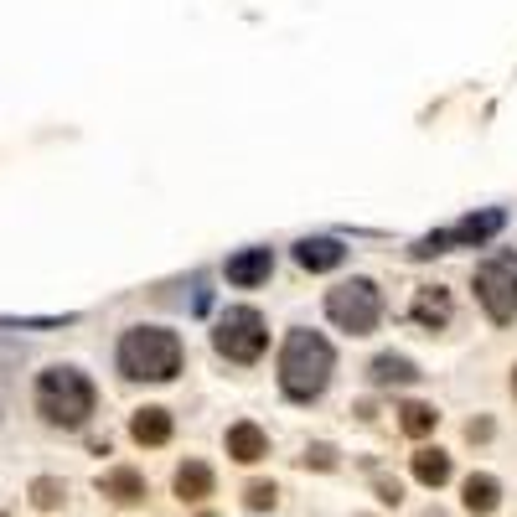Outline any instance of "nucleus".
Here are the masks:
<instances>
[{"instance_id":"nucleus-2","label":"nucleus","mask_w":517,"mask_h":517,"mask_svg":"<svg viewBox=\"0 0 517 517\" xmlns=\"http://www.w3.org/2000/svg\"><path fill=\"white\" fill-rule=\"evenodd\" d=\"M119 373L135 383H166L181 373V342L166 326H130L119 337Z\"/></svg>"},{"instance_id":"nucleus-17","label":"nucleus","mask_w":517,"mask_h":517,"mask_svg":"<svg viewBox=\"0 0 517 517\" xmlns=\"http://www.w3.org/2000/svg\"><path fill=\"white\" fill-rule=\"evenodd\" d=\"M414 476H419L424 486H445V481H450V455H445V450H419V455H414Z\"/></svg>"},{"instance_id":"nucleus-10","label":"nucleus","mask_w":517,"mask_h":517,"mask_svg":"<svg viewBox=\"0 0 517 517\" xmlns=\"http://www.w3.org/2000/svg\"><path fill=\"white\" fill-rule=\"evenodd\" d=\"M295 259H300V269L321 275V269H337L342 264V243L337 238H300L295 243Z\"/></svg>"},{"instance_id":"nucleus-20","label":"nucleus","mask_w":517,"mask_h":517,"mask_svg":"<svg viewBox=\"0 0 517 517\" xmlns=\"http://www.w3.org/2000/svg\"><path fill=\"white\" fill-rule=\"evenodd\" d=\"M275 481H249V486H243V502H249L254 512H269V507H275Z\"/></svg>"},{"instance_id":"nucleus-9","label":"nucleus","mask_w":517,"mask_h":517,"mask_svg":"<svg viewBox=\"0 0 517 517\" xmlns=\"http://www.w3.org/2000/svg\"><path fill=\"white\" fill-rule=\"evenodd\" d=\"M228 455H233V461H243V466L264 461V455H269V440H264L259 424H249V419L233 424V430H228Z\"/></svg>"},{"instance_id":"nucleus-24","label":"nucleus","mask_w":517,"mask_h":517,"mask_svg":"<svg viewBox=\"0 0 517 517\" xmlns=\"http://www.w3.org/2000/svg\"><path fill=\"white\" fill-rule=\"evenodd\" d=\"M512 393H517V368H512Z\"/></svg>"},{"instance_id":"nucleus-14","label":"nucleus","mask_w":517,"mask_h":517,"mask_svg":"<svg viewBox=\"0 0 517 517\" xmlns=\"http://www.w3.org/2000/svg\"><path fill=\"white\" fill-rule=\"evenodd\" d=\"M130 435H135V445H166L171 440V414L166 409H140L130 419Z\"/></svg>"},{"instance_id":"nucleus-21","label":"nucleus","mask_w":517,"mask_h":517,"mask_svg":"<svg viewBox=\"0 0 517 517\" xmlns=\"http://www.w3.org/2000/svg\"><path fill=\"white\" fill-rule=\"evenodd\" d=\"M306 466L331 471V466H337V450H331V445H311V450H306Z\"/></svg>"},{"instance_id":"nucleus-5","label":"nucleus","mask_w":517,"mask_h":517,"mask_svg":"<svg viewBox=\"0 0 517 517\" xmlns=\"http://www.w3.org/2000/svg\"><path fill=\"white\" fill-rule=\"evenodd\" d=\"M326 316L342 331H352V337H368L378 326V316H383V295H378L373 280H347V285H337L326 295Z\"/></svg>"},{"instance_id":"nucleus-3","label":"nucleus","mask_w":517,"mask_h":517,"mask_svg":"<svg viewBox=\"0 0 517 517\" xmlns=\"http://www.w3.org/2000/svg\"><path fill=\"white\" fill-rule=\"evenodd\" d=\"M37 414L57 424V430H78L94 414V383L78 368H47L37 378Z\"/></svg>"},{"instance_id":"nucleus-7","label":"nucleus","mask_w":517,"mask_h":517,"mask_svg":"<svg viewBox=\"0 0 517 517\" xmlns=\"http://www.w3.org/2000/svg\"><path fill=\"white\" fill-rule=\"evenodd\" d=\"M502 212L492 207V212H476V218H466V223H455V228H445V233H430V238H419L414 243V259H430V254H445L450 249V243H486V238H492V233H502Z\"/></svg>"},{"instance_id":"nucleus-25","label":"nucleus","mask_w":517,"mask_h":517,"mask_svg":"<svg viewBox=\"0 0 517 517\" xmlns=\"http://www.w3.org/2000/svg\"><path fill=\"white\" fill-rule=\"evenodd\" d=\"M207 517H212V512H207Z\"/></svg>"},{"instance_id":"nucleus-15","label":"nucleus","mask_w":517,"mask_h":517,"mask_svg":"<svg viewBox=\"0 0 517 517\" xmlns=\"http://www.w3.org/2000/svg\"><path fill=\"white\" fill-rule=\"evenodd\" d=\"M368 378H373L378 388H393V383H414V378H419V368H414L409 357H399V352H383V357H373Z\"/></svg>"},{"instance_id":"nucleus-23","label":"nucleus","mask_w":517,"mask_h":517,"mask_svg":"<svg viewBox=\"0 0 517 517\" xmlns=\"http://www.w3.org/2000/svg\"><path fill=\"white\" fill-rule=\"evenodd\" d=\"M466 440L476 445V440H492V419H471L466 424Z\"/></svg>"},{"instance_id":"nucleus-1","label":"nucleus","mask_w":517,"mask_h":517,"mask_svg":"<svg viewBox=\"0 0 517 517\" xmlns=\"http://www.w3.org/2000/svg\"><path fill=\"white\" fill-rule=\"evenodd\" d=\"M331 342L321 331H290L285 352H280V388L290 393L295 404H311L316 393L331 383Z\"/></svg>"},{"instance_id":"nucleus-12","label":"nucleus","mask_w":517,"mask_h":517,"mask_svg":"<svg viewBox=\"0 0 517 517\" xmlns=\"http://www.w3.org/2000/svg\"><path fill=\"white\" fill-rule=\"evenodd\" d=\"M461 502H466V512H471V517H492V512H497V502H502L497 476H466Z\"/></svg>"},{"instance_id":"nucleus-22","label":"nucleus","mask_w":517,"mask_h":517,"mask_svg":"<svg viewBox=\"0 0 517 517\" xmlns=\"http://www.w3.org/2000/svg\"><path fill=\"white\" fill-rule=\"evenodd\" d=\"M378 497H383L388 507H399V502H404V486H399V481H378Z\"/></svg>"},{"instance_id":"nucleus-19","label":"nucleus","mask_w":517,"mask_h":517,"mask_svg":"<svg viewBox=\"0 0 517 517\" xmlns=\"http://www.w3.org/2000/svg\"><path fill=\"white\" fill-rule=\"evenodd\" d=\"M63 497H68V492H63V481H52V476H37V481H32V502H37L42 512H52Z\"/></svg>"},{"instance_id":"nucleus-13","label":"nucleus","mask_w":517,"mask_h":517,"mask_svg":"<svg viewBox=\"0 0 517 517\" xmlns=\"http://www.w3.org/2000/svg\"><path fill=\"white\" fill-rule=\"evenodd\" d=\"M99 492L130 507V502H140V497H145V476H140V471H130V466H114V471L99 481Z\"/></svg>"},{"instance_id":"nucleus-8","label":"nucleus","mask_w":517,"mask_h":517,"mask_svg":"<svg viewBox=\"0 0 517 517\" xmlns=\"http://www.w3.org/2000/svg\"><path fill=\"white\" fill-rule=\"evenodd\" d=\"M269 269H275V254L269 249H243L228 259V285H243V290H254L269 280Z\"/></svg>"},{"instance_id":"nucleus-16","label":"nucleus","mask_w":517,"mask_h":517,"mask_svg":"<svg viewBox=\"0 0 517 517\" xmlns=\"http://www.w3.org/2000/svg\"><path fill=\"white\" fill-rule=\"evenodd\" d=\"M176 497H181V502H207V497H212V471H207L202 461L176 466Z\"/></svg>"},{"instance_id":"nucleus-18","label":"nucleus","mask_w":517,"mask_h":517,"mask_svg":"<svg viewBox=\"0 0 517 517\" xmlns=\"http://www.w3.org/2000/svg\"><path fill=\"white\" fill-rule=\"evenodd\" d=\"M399 424H404V435H414V440H424L440 424V414L430 409V404H404L399 409Z\"/></svg>"},{"instance_id":"nucleus-4","label":"nucleus","mask_w":517,"mask_h":517,"mask_svg":"<svg viewBox=\"0 0 517 517\" xmlns=\"http://www.w3.org/2000/svg\"><path fill=\"white\" fill-rule=\"evenodd\" d=\"M476 300L497 326L517 316V254L512 249H497L492 259L476 264Z\"/></svg>"},{"instance_id":"nucleus-6","label":"nucleus","mask_w":517,"mask_h":517,"mask_svg":"<svg viewBox=\"0 0 517 517\" xmlns=\"http://www.w3.org/2000/svg\"><path fill=\"white\" fill-rule=\"evenodd\" d=\"M269 342V331H264V316L249 311V306H238L228 316H218V331H212V347H218L228 362H254Z\"/></svg>"},{"instance_id":"nucleus-11","label":"nucleus","mask_w":517,"mask_h":517,"mask_svg":"<svg viewBox=\"0 0 517 517\" xmlns=\"http://www.w3.org/2000/svg\"><path fill=\"white\" fill-rule=\"evenodd\" d=\"M414 321H419L424 331H440V326L450 321V290L424 285V290L414 295Z\"/></svg>"}]
</instances>
